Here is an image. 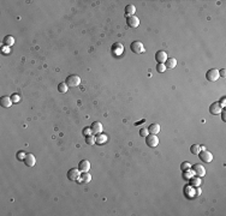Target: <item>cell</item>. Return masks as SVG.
<instances>
[{"mask_svg": "<svg viewBox=\"0 0 226 216\" xmlns=\"http://www.w3.org/2000/svg\"><path fill=\"white\" fill-rule=\"evenodd\" d=\"M130 49L136 53V54H141V53H144V46L141 41H133L131 45H130Z\"/></svg>", "mask_w": 226, "mask_h": 216, "instance_id": "obj_1", "label": "cell"}, {"mask_svg": "<svg viewBox=\"0 0 226 216\" xmlns=\"http://www.w3.org/2000/svg\"><path fill=\"white\" fill-rule=\"evenodd\" d=\"M80 83H81V78H80V76H77V75H70V76L66 78V84H67L69 87H71V88H75V87H77V85H80Z\"/></svg>", "mask_w": 226, "mask_h": 216, "instance_id": "obj_2", "label": "cell"}, {"mask_svg": "<svg viewBox=\"0 0 226 216\" xmlns=\"http://www.w3.org/2000/svg\"><path fill=\"white\" fill-rule=\"evenodd\" d=\"M219 77H220V76H219V70H217V69H211V70H208L207 73H206V79H207V81H211V82L218 81Z\"/></svg>", "mask_w": 226, "mask_h": 216, "instance_id": "obj_3", "label": "cell"}, {"mask_svg": "<svg viewBox=\"0 0 226 216\" xmlns=\"http://www.w3.org/2000/svg\"><path fill=\"white\" fill-rule=\"evenodd\" d=\"M146 144L148 147H150V148H155L159 144V138L156 137V134H152L150 133V134H148L146 137Z\"/></svg>", "mask_w": 226, "mask_h": 216, "instance_id": "obj_4", "label": "cell"}, {"mask_svg": "<svg viewBox=\"0 0 226 216\" xmlns=\"http://www.w3.org/2000/svg\"><path fill=\"white\" fill-rule=\"evenodd\" d=\"M193 172H194V174H195L196 177H199V178H202V177L206 175V169H205V167H203L202 165H199V163L193 167Z\"/></svg>", "mask_w": 226, "mask_h": 216, "instance_id": "obj_5", "label": "cell"}, {"mask_svg": "<svg viewBox=\"0 0 226 216\" xmlns=\"http://www.w3.org/2000/svg\"><path fill=\"white\" fill-rule=\"evenodd\" d=\"M80 175H81V172H80L78 168H71V169L67 172V178H69V180H71V181L78 180Z\"/></svg>", "mask_w": 226, "mask_h": 216, "instance_id": "obj_6", "label": "cell"}, {"mask_svg": "<svg viewBox=\"0 0 226 216\" xmlns=\"http://www.w3.org/2000/svg\"><path fill=\"white\" fill-rule=\"evenodd\" d=\"M167 54L165 51H158L155 53V60L158 61V64H165V61L167 60Z\"/></svg>", "mask_w": 226, "mask_h": 216, "instance_id": "obj_7", "label": "cell"}, {"mask_svg": "<svg viewBox=\"0 0 226 216\" xmlns=\"http://www.w3.org/2000/svg\"><path fill=\"white\" fill-rule=\"evenodd\" d=\"M221 110H223V107L219 102H214L209 106V113L213 115H219L221 113Z\"/></svg>", "mask_w": 226, "mask_h": 216, "instance_id": "obj_8", "label": "cell"}, {"mask_svg": "<svg viewBox=\"0 0 226 216\" xmlns=\"http://www.w3.org/2000/svg\"><path fill=\"white\" fill-rule=\"evenodd\" d=\"M126 24L130 28H137L140 25V19L136 16H130L126 18Z\"/></svg>", "mask_w": 226, "mask_h": 216, "instance_id": "obj_9", "label": "cell"}, {"mask_svg": "<svg viewBox=\"0 0 226 216\" xmlns=\"http://www.w3.org/2000/svg\"><path fill=\"white\" fill-rule=\"evenodd\" d=\"M200 159L203 161V162H211L212 160H213V155H212V153H209V151H207V150H201L200 151Z\"/></svg>", "mask_w": 226, "mask_h": 216, "instance_id": "obj_10", "label": "cell"}, {"mask_svg": "<svg viewBox=\"0 0 226 216\" xmlns=\"http://www.w3.org/2000/svg\"><path fill=\"white\" fill-rule=\"evenodd\" d=\"M90 128H92V133L99 134V133L102 132V128H104V127H102V124H101L100 121H94V122L92 124Z\"/></svg>", "mask_w": 226, "mask_h": 216, "instance_id": "obj_11", "label": "cell"}, {"mask_svg": "<svg viewBox=\"0 0 226 216\" xmlns=\"http://www.w3.org/2000/svg\"><path fill=\"white\" fill-rule=\"evenodd\" d=\"M78 169L81 173H84V172H88L90 169V162L88 160H82L80 163H78Z\"/></svg>", "mask_w": 226, "mask_h": 216, "instance_id": "obj_12", "label": "cell"}, {"mask_svg": "<svg viewBox=\"0 0 226 216\" xmlns=\"http://www.w3.org/2000/svg\"><path fill=\"white\" fill-rule=\"evenodd\" d=\"M24 162H25V165L28 167H34L35 163H36V159H35V156L33 154H27L25 157H24Z\"/></svg>", "mask_w": 226, "mask_h": 216, "instance_id": "obj_13", "label": "cell"}, {"mask_svg": "<svg viewBox=\"0 0 226 216\" xmlns=\"http://www.w3.org/2000/svg\"><path fill=\"white\" fill-rule=\"evenodd\" d=\"M124 52V46L120 43H114L112 46V53L115 57H119L121 53Z\"/></svg>", "mask_w": 226, "mask_h": 216, "instance_id": "obj_14", "label": "cell"}, {"mask_svg": "<svg viewBox=\"0 0 226 216\" xmlns=\"http://www.w3.org/2000/svg\"><path fill=\"white\" fill-rule=\"evenodd\" d=\"M90 180H92V175H90L88 172L82 173V174L80 175V178H78V181H80L81 184H88V183H90Z\"/></svg>", "mask_w": 226, "mask_h": 216, "instance_id": "obj_15", "label": "cell"}, {"mask_svg": "<svg viewBox=\"0 0 226 216\" xmlns=\"http://www.w3.org/2000/svg\"><path fill=\"white\" fill-rule=\"evenodd\" d=\"M107 139H108L107 134H105V133H99V134L95 137V143L102 145V144H105V143L107 142Z\"/></svg>", "mask_w": 226, "mask_h": 216, "instance_id": "obj_16", "label": "cell"}, {"mask_svg": "<svg viewBox=\"0 0 226 216\" xmlns=\"http://www.w3.org/2000/svg\"><path fill=\"white\" fill-rule=\"evenodd\" d=\"M12 103H13V102H12L11 97H7V96H2V97L0 99V105H1V106H2L4 108H10Z\"/></svg>", "mask_w": 226, "mask_h": 216, "instance_id": "obj_17", "label": "cell"}, {"mask_svg": "<svg viewBox=\"0 0 226 216\" xmlns=\"http://www.w3.org/2000/svg\"><path fill=\"white\" fill-rule=\"evenodd\" d=\"M124 12H125V14L127 16V17H130V16H135V12H136V7L132 5V4H130V5H126L125 6V10H124Z\"/></svg>", "mask_w": 226, "mask_h": 216, "instance_id": "obj_18", "label": "cell"}, {"mask_svg": "<svg viewBox=\"0 0 226 216\" xmlns=\"http://www.w3.org/2000/svg\"><path fill=\"white\" fill-rule=\"evenodd\" d=\"M160 125L159 124H152V125H149V127H148V131H149V133H152V134H158L159 132H160Z\"/></svg>", "mask_w": 226, "mask_h": 216, "instance_id": "obj_19", "label": "cell"}, {"mask_svg": "<svg viewBox=\"0 0 226 216\" xmlns=\"http://www.w3.org/2000/svg\"><path fill=\"white\" fill-rule=\"evenodd\" d=\"M165 66H166V69H174L177 66V60L174 58H170L165 61Z\"/></svg>", "mask_w": 226, "mask_h": 216, "instance_id": "obj_20", "label": "cell"}, {"mask_svg": "<svg viewBox=\"0 0 226 216\" xmlns=\"http://www.w3.org/2000/svg\"><path fill=\"white\" fill-rule=\"evenodd\" d=\"M67 90H69V85L66 84V82H61V83L58 84V91H59V93L65 94Z\"/></svg>", "mask_w": 226, "mask_h": 216, "instance_id": "obj_21", "label": "cell"}, {"mask_svg": "<svg viewBox=\"0 0 226 216\" xmlns=\"http://www.w3.org/2000/svg\"><path fill=\"white\" fill-rule=\"evenodd\" d=\"M13 43H14V39H13L12 36L7 35V36H5V37H4V45H5V46L10 47V46H12Z\"/></svg>", "mask_w": 226, "mask_h": 216, "instance_id": "obj_22", "label": "cell"}, {"mask_svg": "<svg viewBox=\"0 0 226 216\" xmlns=\"http://www.w3.org/2000/svg\"><path fill=\"white\" fill-rule=\"evenodd\" d=\"M200 151H201V145H199V144H194V145L190 147V153H191L193 155H199Z\"/></svg>", "mask_w": 226, "mask_h": 216, "instance_id": "obj_23", "label": "cell"}, {"mask_svg": "<svg viewBox=\"0 0 226 216\" xmlns=\"http://www.w3.org/2000/svg\"><path fill=\"white\" fill-rule=\"evenodd\" d=\"M86 143L88 145H94L95 144V137L93 134H89V136H86Z\"/></svg>", "mask_w": 226, "mask_h": 216, "instance_id": "obj_24", "label": "cell"}, {"mask_svg": "<svg viewBox=\"0 0 226 216\" xmlns=\"http://www.w3.org/2000/svg\"><path fill=\"white\" fill-rule=\"evenodd\" d=\"M190 184L194 185V186H200V185H201V180H200L199 177H197V178H191V179H190Z\"/></svg>", "mask_w": 226, "mask_h": 216, "instance_id": "obj_25", "label": "cell"}, {"mask_svg": "<svg viewBox=\"0 0 226 216\" xmlns=\"http://www.w3.org/2000/svg\"><path fill=\"white\" fill-rule=\"evenodd\" d=\"M167 69H166V66H165V64H158L156 65V71L159 72V73H162V72H165Z\"/></svg>", "mask_w": 226, "mask_h": 216, "instance_id": "obj_26", "label": "cell"}, {"mask_svg": "<svg viewBox=\"0 0 226 216\" xmlns=\"http://www.w3.org/2000/svg\"><path fill=\"white\" fill-rule=\"evenodd\" d=\"M190 167H191V165L189 162H183L180 165V169L182 171H188V169H190Z\"/></svg>", "mask_w": 226, "mask_h": 216, "instance_id": "obj_27", "label": "cell"}, {"mask_svg": "<svg viewBox=\"0 0 226 216\" xmlns=\"http://www.w3.org/2000/svg\"><path fill=\"white\" fill-rule=\"evenodd\" d=\"M11 100H12V102H13V103H17V102H19V101H20V96H19L18 94H13V95L11 96Z\"/></svg>", "mask_w": 226, "mask_h": 216, "instance_id": "obj_28", "label": "cell"}, {"mask_svg": "<svg viewBox=\"0 0 226 216\" xmlns=\"http://www.w3.org/2000/svg\"><path fill=\"white\" fill-rule=\"evenodd\" d=\"M140 134H141L142 137H147V136L149 134V131H148V128H146V127H142V128L140 130Z\"/></svg>", "mask_w": 226, "mask_h": 216, "instance_id": "obj_29", "label": "cell"}, {"mask_svg": "<svg viewBox=\"0 0 226 216\" xmlns=\"http://www.w3.org/2000/svg\"><path fill=\"white\" fill-rule=\"evenodd\" d=\"M193 174H194V172H191L190 169L184 171V178H185V179H191V178H193Z\"/></svg>", "mask_w": 226, "mask_h": 216, "instance_id": "obj_30", "label": "cell"}, {"mask_svg": "<svg viewBox=\"0 0 226 216\" xmlns=\"http://www.w3.org/2000/svg\"><path fill=\"white\" fill-rule=\"evenodd\" d=\"M82 132H83V134H84V136H89V134H93V133H92V128H90V127H84Z\"/></svg>", "mask_w": 226, "mask_h": 216, "instance_id": "obj_31", "label": "cell"}, {"mask_svg": "<svg viewBox=\"0 0 226 216\" xmlns=\"http://www.w3.org/2000/svg\"><path fill=\"white\" fill-rule=\"evenodd\" d=\"M25 155H27V154H24L23 151H19V153L17 154V159H18V160H24Z\"/></svg>", "mask_w": 226, "mask_h": 216, "instance_id": "obj_32", "label": "cell"}, {"mask_svg": "<svg viewBox=\"0 0 226 216\" xmlns=\"http://www.w3.org/2000/svg\"><path fill=\"white\" fill-rule=\"evenodd\" d=\"M219 76H221V77H225V69H223L220 72H219Z\"/></svg>", "mask_w": 226, "mask_h": 216, "instance_id": "obj_33", "label": "cell"}, {"mask_svg": "<svg viewBox=\"0 0 226 216\" xmlns=\"http://www.w3.org/2000/svg\"><path fill=\"white\" fill-rule=\"evenodd\" d=\"M221 116H223V118H221V119H223V120H224V121H225V120H226V118H225V110H224V109H223V110H221Z\"/></svg>", "mask_w": 226, "mask_h": 216, "instance_id": "obj_34", "label": "cell"}, {"mask_svg": "<svg viewBox=\"0 0 226 216\" xmlns=\"http://www.w3.org/2000/svg\"><path fill=\"white\" fill-rule=\"evenodd\" d=\"M2 51H4V53H7V54L10 53V49H8V47H7V48H4Z\"/></svg>", "mask_w": 226, "mask_h": 216, "instance_id": "obj_35", "label": "cell"}]
</instances>
